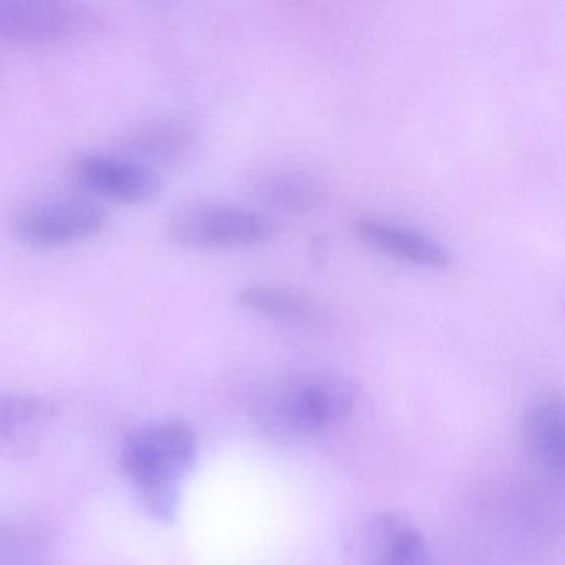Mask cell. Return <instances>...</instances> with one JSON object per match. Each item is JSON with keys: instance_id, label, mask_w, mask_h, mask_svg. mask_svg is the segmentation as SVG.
I'll return each mask as SVG.
<instances>
[{"instance_id": "obj_10", "label": "cell", "mask_w": 565, "mask_h": 565, "mask_svg": "<svg viewBox=\"0 0 565 565\" xmlns=\"http://www.w3.org/2000/svg\"><path fill=\"white\" fill-rule=\"evenodd\" d=\"M57 415V405L29 393H0V455L24 452Z\"/></svg>"}, {"instance_id": "obj_14", "label": "cell", "mask_w": 565, "mask_h": 565, "mask_svg": "<svg viewBox=\"0 0 565 565\" xmlns=\"http://www.w3.org/2000/svg\"><path fill=\"white\" fill-rule=\"evenodd\" d=\"M42 545L28 532L0 529V565H39Z\"/></svg>"}, {"instance_id": "obj_4", "label": "cell", "mask_w": 565, "mask_h": 565, "mask_svg": "<svg viewBox=\"0 0 565 565\" xmlns=\"http://www.w3.org/2000/svg\"><path fill=\"white\" fill-rule=\"evenodd\" d=\"M108 213L85 194H58L22 206L12 220V233L32 249H62L104 233Z\"/></svg>"}, {"instance_id": "obj_11", "label": "cell", "mask_w": 565, "mask_h": 565, "mask_svg": "<svg viewBox=\"0 0 565 565\" xmlns=\"http://www.w3.org/2000/svg\"><path fill=\"white\" fill-rule=\"evenodd\" d=\"M253 193L266 210L307 214L326 201V186L319 178L296 168H273L257 174Z\"/></svg>"}, {"instance_id": "obj_8", "label": "cell", "mask_w": 565, "mask_h": 565, "mask_svg": "<svg viewBox=\"0 0 565 565\" xmlns=\"http://www.w3.org/2000/svg\"><path fill=\"white\" fill-rule=\"evenodd\" d=\"M353 233L370 249L419 269L443 270L452 264V250L415 227L383 217H360Z\"/></svg>"}, {"instance_id": "obj_12", "label": "cell", "mask_w": 565, "mask_h": 565, "mask_svg": "<svg viewBox=\"0 0 565 565\" xmlns=\"http://www.w3.org/2000/svg\"><path fill=\"white\" fill-rule=\"evenodd\" d=\"M193 141L194 131L190 125L181 120H160L135 131L124 151L158 170L160 164L173 163L184 157Z\"/></svg>"}, {"instance_id": "obj_7", "label": "cell", "mask_w": 565, "mask_h": 565, "mask_svg": "<svg viewBox=\"0 0 565 565\" xmlns=\"http://www.w3.org/2000/svg\"><path fill=\"white\" fill-rule=\"evenodd\" d=\"M350 565H438L418 525L399 512H379L353 535Z\"/></svg>"}, {"instance_id": "obj_2", "label": "cell", "mask_w": 565, "mask_h": 565, "mask_svg": "<svg viewBox=\"0 0 565 565\" xmlns=\"http://www.w3.org/2000/svg\"><path fill=\"white\" fill-rule=\"evenodd\" d=\"M359 396V385L350 376L307 373L267 393L254 419L260 431L276 441L312 438L347 422Z\"/></svg>"}, {"instance_id": "obj_1", "label": "cell", "mask_w": 565, "mask_h": 565, "mask_svg": "<svg viewBox=\"0 0 565 565\" xmlns=\"http://www.w3.org/2000/svg\"><path fill=\"white\" fill-rule=\"evenodd\" d=\"M200 455L196 433L181 419H158L131 433L121 449V469L141 509L160 522H173L184 479Z\"/></svg>"}, {"instance_id": "obj_3", "label": "cell", "mask_w": 565, "mask_h": 565, "mask_svg": "<svg viewBox=\"0 0 565 565\" xmlns=\"http://www.w3.org/2000/svg\"><path fill=\"white\" fill-rule=\"evenodd\" d=\"M269 214L230 203L200 200L181 204L168 220V234L178 246L194 250L243 249L259 246L276 234Z\"/></svg>"}, {"instance_id": "obj_13", "label": "cell", "mask_w": 565, "mask_h": 565, "mask_svg": "<svg viewBox=\"0 0 565 565\" xmlns=\"http://www.w3.org/2000/svg\"><path fill=\"white\" fill-rule=\"evenodd\" d=\"M237 302L256 316L286 326H306L317 317L316 307L306 297L270 284H247L237 290Z\"/></svg>"}, {"instance_id": "obj_5", "label": "cell", "mask_w": 565, "mask_h": 565, "mask_svg": "<svg viewBox=\"0 0 565 565\" xmlns=\"http://www.w3.org/2000/svg\"><path fill=\"white\" fill-rule=\"evenodd\" d=\"M75 184L92 200L121 206L150 203L161 190L160 171L127 151H84L72 161Z\"/></svg>"}, {"instance_id": "obj_6", "label": "cell", "mask_w": 565, "mask_h": 565, "mask_svg": "<svg viewBox=\"0 0 565 565\" xmlns=\"http://www.w3.org/2000/svg\"><path fill=\"white\" fill-rule=\"evenodd\" d=\"M92 18L81 6L61 0H0V44L49 49L77 41Z\"/></svg>"}, {"instance_id": "obj_9", "label": "cell", "mask_w": 565, "mask_h": 565, "mask_svg": "<svg viewBox=\"0 0 565 565\" xmlns=\"http://www.w3.org/2000/svg\"><path fill=\"white\" fill-rule=\"evenodd\" d=\"M564 399L555 393L539 396L522 419V443L532 465L548 478L565 469Z\"/></svg>"}]
</instances>
